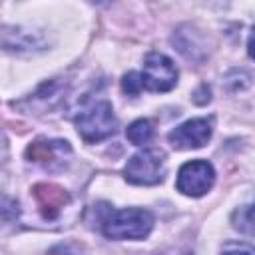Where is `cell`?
Returning <instances> with one entry per match:
<instances>
[{"label": "cell", "mask_w": 255, "mask_h": 255, "mask_svg": "<svg viewBox=\"0 0 255 255\" xmlns=\"http://www.w3.org/2000/svg\"><path fill=\"white\" fill-rule=\"evenodd\" d=\"M221 255H255V247L243 241H229L223 245Z\"/></svg>", "instance_id": "cell-12"}, {"label": "cell", "mask_w": 255, "mask_h": 255, "mask_svg": "<svg viewBox=\"0 0 255 255\" xmlns=\"http://www.w3.org/2000/svg\"><path fill=\"white\" fill-rule=\"evenodd\" d=\"M122 90L128 96L139 94L143 90V78H141V74L139 72H128L124 76V80H122Z\"/></svg>", "instance_id": "cell-11"}, {"label": "cell", "mask_w": 255, "mask_h": 255, "mask_svg": "<svg viewBox=\"0 0 255 255\" xmlns=\"http://www.w3.org/2000/svg\"><path fill=\"white\" fill-rule=\"evenodd\" d=\"M231 223L239 233L255 237V203L235 209L231 215Z\"/></svg>", "instance_id": "cell-9"}, {"label": "cell", "mask_w": 255, "mask_h": 255, "mask_svg": "<svg viewBox=\"0 0 255 255\" xmlns=\"http://www.w3.org/2000/svg\"><path fill=\"white\" fill-rule=\"evenodd\" d=\"M247 52H249V56L255 60V28L251 30V34H249V42H247Z\"/></svg>", "instance_id": "cell-13"}, {"label": "cell", "mask_w": 255, "mask_h": 255, "mask_svg": "<svg viewBox=\"0 0 255 255\" xmlns=\"http://www.w3.org/2000/svg\"><path fill=\"white\" fill-rule=\"evenodd\" d=\"M213 181H215L213 165L205 159H193L181 165L175 185H177V191H181L183 195L201 197L213 187Z\"/></svg>", "instance_id": "cell-4"}, {"label": "cell", "mask_w": 255, "mask_h": 255, "mask_svg": "<svg viewBox=\"0 0 255 255\" xmlns=\"http://www.w3.org/2000/svg\"><path fill=\"white\" fill-rule=\"evenodd\" d=\"M143 88L149 92H169L177 84V68L173 62L159 54V52H149L143 60Z\"/></svg>", "instance_id": "cell-5"}, {"label": "cell", "mask_w": 255, "mask_h": 255, "mask_svg": "<svg viewBox=\"0 0 255 255\" xmlns=\"http://www.w3.org/2000/svg\"><path fill=\"white\" fill-rule=\"evenodd\" d=\"M213 131V120L211 118H193L177 126L167 133L169 143L175 149H195L203 147Z\"/></svg>", "instance_id": "cell-6"}, {"label": "cell", "mask_w": 255, "mask_h": 255, "mask_svg": "<svg viewBox=\"0 0 255 255\" xmlns=\"http://www.w3.org/2000/svg\"><path fill=\"white\" fill-rule=\"evenodd\" d=\"M151 135H153V126H151L149 120H143V118L131 122L129 128L126 129V137H128L133 145H143V143H147V141L151 139Z\"/></svg>", "instance_id": "cell-10"}, {"label": "cell", "mask_w": 255, "mask_h": 255, "mask_svg": "<svg viewBox=\"0 0 255 255\" xmlns=\"http://www.w3.org/2000/svg\"><path fill=\"white\" fill-rule=\"evenodd\" d=\"M32 193H34V197L40 205V211L46 219H54L62 211V207L70 201V195L54 183H38V185H34Z\"/></svg>", "instance_id": "cell-7"}, {"label": "cell", "mask_w": 255, "mask_h": 255, "mask_svg": "<svg viewBox=\"0 0 255 255\" xmlns=\"http://www.w3.org/2000/svg\"><path fill=\"white\" fill-rule=\"evenodd\" d=\"M76 129L86 143H96L116 131V116L110 102H96L76 116Z\"/></svg>", "instance_id": "cell-2"}, {"label": "cell", "mask_w": 255, "mask_h": 255, "mask_svg": "<svg viewBox=\"0 0 255 255\" xmlns=\"http://www.w3.org/2000/svg\"><path fill=\"white\" fill-rule=\"evenodd\" d=\"M64 151H70L68 141H48V139H38L28 145L26 157L36 163H52L56 161Z\"/></svg>", "instance_id": "cell-8"}, {"label": "cell", "mask_w": 255, "mask_h": 255, "mask_svg": "<svg viewBox=\"0 0 255 255\" xmlns=\"http://www.w3.org/2000/svg\"><path fill=\"white\" fill-rule=\"evenodd\" d=\"M124 173L133 185H155L165 175V153L157 147H145L128 159Z\"/></svg>", "instance_id": "cell-3"}, {"label": "cell", "mask_w": 255, "mask_h": 255, "mask_svg": "<svg viewBox=\"0 0 255 255\" xmlns=\"http://www.w3.org/2000/svg\"><path fill=\"white\" fill-rule=\"evenodd\" d=\"M153 227V215L147 209L128 207L110 209L102 217V233L108 239H143Z\"/></svg>", "instance_id": "cell-1"}]
</instances>
